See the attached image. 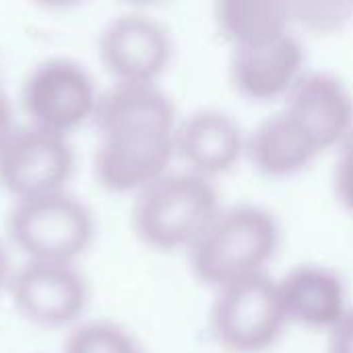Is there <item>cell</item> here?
<instances>
[{
    "instance_id": "8992f818",
    "label": "cell",
    "mask_w": 353,
    "mask_h": 353,
    "mask_svg": "<svg viewBox=\"0 0 353 353\" xmlns=\"http://www.w3.org/2000/svg\"><path fill=\"white\" fill-rule=\"evenodd\" d=\"M99 89L89 70L70 58L37 62L21 85V105L27 122L64 137L93 122Z\"/></svg>"
},
{
    "instance_id": "9a60e30c",
    "label": "cell",
    "mask_w": 353,
    "mask_h": 353,
    "mask_svg": "<svg viewBox=\"0 0 353 353\" xmlns=\"http://www.w3.org/2000/svg\"><path fill=\"white\" fill-rule=\"evenodd\" d=\"M213 21L232 50L263 46L294 31L292 8L283 0H221Z\"/></svg>"
},
{
    "instance_id": "2e32d148",
    "label": "cell",
    "mask_w": 353,
    "mask_h": 353,
    "mask_svg": "<svg viewBox=\"0 0 353 353\" xmlns=\"http://www.w3.org/2000/svg\"><path fill=\"white\" fill-rule=\"evenodd\" d=\"M62 353H145L141 341L112 321L77 323L62 345Z\"/></svg>"
},
{
    "instance_id": "5b68a950",
    "label": "cell",
    "mask_w": 353,
    "mask_h": 353,
    "mask_svg": "<svg viewBox=\"0 0 353 353\" xmlns=\"http://www.w3.org/2000/svg\"><path fill=\"white\" fill-rule=\"evenodd\" d=\"M288 314L279 281L259 273L215 290L211 329L221 347L234 353L269 350L281 335Z\"/></svg>"
},
{
    "instance_id": "44dd1931",
    "label": "cell",
    "mask_w": 353,
    "mask_h": 353,
    "mask_svg": "<svg viewBox=\"0 0 353 353\" xmlns=\"http://www.w3.org/2000/svg\"><path fill=\"white\" fill-rule=\"evenodd\" d=\"M12 267H10V256H8V250L4 246V242L0 240V292L2 290H8V283L12 279Z\"/></svg>"
},
{
    "instance_id": "277c9868",
    "label": "cell",
    "mask_w": 353,
    "mask_h": 353,
    "mask_svg": "<svg viewBox=\"0 0 353 353\" xmlns=\"http://www.w3.org/2000/svg\"><path fill=\"white\" fill-rule=\"evenodd\" d=\"M6 234L25 261L77 263L95 238L91 209L68 188L14 201Z\"/></svg>"
},
{
    "instance_id": "8fae6325",
    "label": "cell",
    "mask_w": 353,
    "mask_h": 353,
    "mask_svg": "<svg viewBox=\"0 0 353 353\" xmlns=\"http://www.w3.org/2000/svg\"><path fill=\"white\" fill-rule=\"evenodd\" d=\"M246 149L248 137L223 110L203 108L178 120L176 157L199 176L213 180L232 170Z\"/></svg>"
},
{
    "instance_id": "3957f363",
    "label": "cell",
    "mask_w": 353,
    "mask_h": 353,
    "mask_svg": "<svg viewBox=\"0 0 353 353\" xmlns=\"http://www.w3.org/2000/svg\"><path fill=\"white\" fill-rule=\"evenodd\" d=\"M219 211L213 180L190 170H170L134 194L132 225L137 236L153 248L188 250Z\"/></svg>"
},
{
    "instance_id": "5bb4252c",
    "label": "cell",
    "mask_w": 353,
    "mask_h": 353,
    "mask_svg": "<svg viewBox=\"0 0 353 353\" xmlns=\"http://www.w3.org/2000/svg\"><path fill=\"white\" fill-rule=\"evenodd\" d=\"M246 151L261 172L277 178L304 170L323 153L312 134L283 108L259 122Z\"/></svg>"
},
{
    "instance_id": "52a82bcc",
    "label": "cell",
    "mask_w": 353,
    "mask_h": 353,
    "mask_svg": "<svg viewBox=\"0 0 353 353\" xmlns=\"http://www.w3.org/2000/svg\"><path fill=\"white\" fill-rule=\"evenodd\" d=\"M74 163L68 137L19 124L0 147V186L14 201L66 190Z\"/></svg>"
},
{
    "instance_id": "7c38bea8",
    "label": "cell",
    "mask_w": 353,
    "mask_h": 353,
    "mask_svg": "<svg viewBox=\"0 0 353 353\" xmlns=\"http://www.w3.org/2000/svg\"><path fill=\"white\" fill-rule=\"evenodd\" d=\"M306 70V52L292 31L263 46L236 48L230 56V81L234 89L256 101L285 97Z\"/></svg>"
},
{
    "instance_id": "ac0fdd59",
    "label": "cell",
    "mask_w": 353,
    "mask_h": 353,
    "mask_svg": "<svg viewBox=\"0 0 353 353\" xmlns=\"http://www.w3.org/2000/svg\"><path fill=\"white\" fill-rule=\"evenodd\" d=\"M337 163H335V194L337 201L353 213V130L337 147Z\"/></svg>"
},
{
    "instance_id": "9c48e42d",
    "label": "cell",
    "mask_w": 353,
    "mask_h": 353,
    "mask_svg": "<svg viewBox=\"0 0 353 353\" xmlns=\"http://www.w3.org/2000/svg\"><path fill=\"white\" fill-rule=\"evenodd\" d=\"M12 306L39 327H74L89 302V283L77 263L25 261L8 283Z\"/></svg>"
},
{
    "instance_id": "ffe728a7",
    "label": "cell",
    "mask_w": 353,
    "mask_h": 353,
    "mask_svg": "<svg viewBox=\"0 0 353 353\" xmlns=\"http://www.w3.org/2000/svg\"><path fill=\"white\" fill-rule=\"evenodd\" d=\"M17 120H14V108L12 101L8 97V93L2 89L0 85V147L4 145V141L10 137V132L17 128Z\"/></svg>"
},
{
    "instance_id": "30bf717a",
    "label": "cell",
    "mask_w": 353,
    "mask_h": 353,
    "mask_svg": "<svg viewBox=\"0 0 353 353\" xmlns=\"http://www.w3.org/2000/svg\"><path fill=\"white\" fill-rule=\"evenodd\" d=\"M281 108L312 134L323 151L339 147L353 130L352 93L337 74L327 70L306 68Z\"/></svg>"
},
{
    "instance_id": "4fadbf2b",
    "label": "cell",
    "mask_w": 353,
    "mask_h": 353,
    "mask_svg": "<svg viewBox=\"0 0 353 353\" xmlns=\"http://www.w3.org/2000/svg\"><path fill=\"white\" fill-rule=\"evenodd\" d=\"M277 281L288 321L331 331L350 312L343 279L325 265H298Z\"/></svg>"
},
{
    "instance_id": "e0dca14e",
    "label": "cell",
    "mask_w": 353,
    "mask_h": 353,
    "mask_svg": "<svg viewBox=\"0 0 353 353\" xmlns=\"http://www.w3.org/2000/svg\"><path fill=\"white\" fill-rule=\"evenodd\" d=\"M290 8L294 27L323 35L341 31L353 19V2L345 0H298Z\"/></svg>"
},
{
    "instance_id": "ba28073f",
    "label": "cell",
    "mask_w": 353,
    "mask_h": 353,
    "mask_svg": "<svg viewBox=\"0 0 353 353\" xmlns=\"http://www.w3.org/2000/svg\"><path fill=\"white\" fill-rule=\"evenodd\" d=\"M97 52L112 81L157 83L172 60L174 43L168 27L157 17L128 10L103 25Z\"/></svg>"
},
{
    "instance_id": "6da1fadb",
    "label": "cell",
    "mask_w": 353,
    "mask_h": 353,
    "mask_svg": "<svg viewBox=\"0 0 353 353\" xmlns=\"http://www.w3.org/2000/svg\"><path fill=\"white\" fill-rule=\"evenodd\" d=\"M178 114L157 83H116L99 91L93 172L112 192L139 194L172 170Z\"/></svg>"
},
{
    "instance_id": "d6986e66",
    "label": "cell",
    "mask_w": 353,
    "mask_h": 353,
    "mask_svg": "<svg viewBox=\"0 0 353 353\" xmlns=\"http://www.w3.org/2000/svg\"><path fill=\"white\" fill-rule=\"evenodd\" d=\"M329 353H353V308L329 331Z\"/></svg>"
},
{
    "instance_id": "7a4b0ae2",
    "label": "cell",
    "mask_w": 353,
    "mask_h": 353,
    "mask_svg": "<svg viewBox=\"0 0 353 353\" xmlns=\"http://www.w3.org/2000/svg\"><path fill=\"white\" fill-rule=\"evenodd\" d=\"M277 246L279 225L273 213L259 205H236L221 209L186 252L194 277L219 290L267 273Z\"/></svg>"
}]
</instances>
